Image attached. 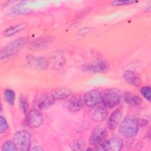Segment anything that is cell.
Segmentation results:
<instances>
[{"label":"cell","instance_id":"6","mask_svg":"<svg viewBox=\"0 0 151 151\" xmlns=\"http://www.w3.org/2000/svg\"><path fill=\"white\" fill-rule=\"evenodd\" d=\"M95 149L106 151H119L123 146V140L118 137L110 139L102 143L97 145Z\"/></svg>","mask_w":151,"mask_h":151},{"label":"cell","instance_id":"3","mask_svg":"<svg viewBox=\"0 0 151 151\" xmlns=\"http://www.w3.org/2000/svg\"><path fill=\"white\" fill-rule=\"evenodd\" d=\"M122 93L116 88H109L101 93V102L104 106L108 109H112L117 106L122 99Z\"/></svg>","mask_w":151,"mask_h":151},{"label":"cell","instance_id":"1","mask_svg":"<svg viewBox=\"0 0 151 151\" xmlns=\"http://www.w3.org/2000/svg\"><path fill=\"white\" fill-rule=\"evenodd\" d=\"M27 42L25 37H21L9 42L1 50V60H6L15 55L24 48Z\"/></svg>","mask_w":151,"mask_h":151},{"label":"cell","instance_id":"26","mask_svg":"<svg viewBox=\"0 0 151 151\" xmlns=\"http://www.w3.org/2000/svg\"><path fill=\"white\" fill-rule=\"evenodd\" d=\"M135 2H137L136 1H114L111 2V5L113 6H122V5H130L133 4Z\"/></svg>","mask_w":151,"mask_h":151},{"label":"cell","instance_id":"24","mask_svg":"<svg viewBox=\"0 0 151 151\" xmlns=\"http://www.w3.org/2000/svg\"><path fill=\"white\" fill-rule=\"evenodd\" d=\"M140 93L142 96L149 101L151 99V88L150 86H144L141 88Z\"/></svg>","mask_w":151,"mask_h":151},{"label":"cell","instance_id":"10","mask_svg":"<svg viewBox=\"0 0 151 151\" xmlns=\"http://www.w3.org/2000/svg\"><path fill=\"white\" fill-rule=\"evenodd\" d=\"M109 65L104 61H98L82 66V70L90 73H104L108 70Z\"/></svg>","mask_w":151,"mask_h":151},{"label":"cell","instance_id":"11","mask_svg":"<svg viewBox=\"0 0 151 151\" xmlns=\"http://www.w3.org/2000/svg\"><path fill=\"white\" fill-rule=\"evenodd\" d=\"M90 118L95 122L103 121L107 116V110L105 107L95 106L92 107L88 111Z\"/></svg>","mask_w":151,"mask_h":151},{"label":"cell","instance_id":"9","mask_svg":"<svg viewBox=\"0 0 151 151\" xmlns=\"http://www.w3.org/2000/svg\"><path fill=\"white\" fill-rule=\"evenodd\" d=\"M53 41V37L51 36H45L39 37L30 42L29 48L32 50H41L48 47Z\"/></svg>","mask_w":151,"mask_h":151},{"label":"cell","instance_id":"12","mask_svg":"<svg viewBox=\"0 0 151 151\" xmlns=\"http://www.w3.org/2000/svg\"><path fill=\"white\" fill-rule=\"evenodd\" d=\"M27 62L30 66L40 70H45L49 65L48 61L45 57L41 56H29Z\"/></svg>","mask_w":151,"mask_h":151},{"label":"cell","instance_id":"14","mask_svg":"<svg viewBox=\"0 0 151 151\" xmlns=\"http://www.w3.org/2000/svg\"><path fill=\"white\" fill-rule=\"evenodd\" d=\"M123 78L126 83L133 86H139L142 83L140 76L137 73L132 70H126L123 73Z\"/></svg>","mask_w":151,"mask_h":151},{"label":"cell","instance_id":"25","mask_svg":"<svg viewBox=\"0 0 151 151\" xmlns=\"http://www.w3.org/2000/svg\"><path fill=\"white\" fill-rule=\"evenodd\" d=\"M0 133H4L7 130L8 128V123L6 119L2 116H0Z\"/></svg>","mask_w":151,"mask_h":151},{"label":"cell","instance_id":"7","mask_svg":"<svg viewBox=\"0 0 151 151\" xmlns=\"http://www.w3.org/2000/svg\"><path fill=\"white\" fill-rule=\"evenodd\" d=\"M107 131L106 127L99 125L96 126L91 131L88 142L91 145H97L102 142L104 138L107 136Z\"/></svg>","mask_w":151,"mask_h":151},{"label":"cell","instance_id":"18","mask_svg":"<svg viewBox=\"0 0 151 151\" xmlns=\"http://www.w3.org/2000/svg\"><path fill=\"white\" fill-rule=\"evenodd\" d=\"M27 24L24 22L12 25L7 28L6 29H5L2 32V35L5 37L12 36L24 30L27 27Z\"/></svg>","mask_w":151,"mask_h":151},{"label":"cell","instance_id":"22","mask_svg":"<svg viewBox=\"0 0 151 151\" xmlns=\"http://www.w3.org/2000/svg\"><path fill=\"white\" fill-rule=\"evenodd\" d=\"M18 150V149L16 145L14 142V141L12 142V141H9V140L5 142L3 144L2 148H1L2 151H10V150L17 151Z\"/></svg>","mask_w":151,"mask_h":151},{"label":"cell","instance_id":"4","mask_svg":"<svg viewBox=\"0 0 151 151\" xmlns=\"http://www.w3.org/2000/svg\"><path fill=\"white\" fill-rule=\"evenodd\" d=\"M13 141L19 150L28 151L31 149V136L27 130L17 131L13 136Z\"/></svg>","mask_w":151,"mask_h":151},{"label":"cell","instance_id":"17","mask_svg":"<svg viewBox=\"0 0 151 151\" xmlns=\"http://www.w3.org/2000/svg\"><path fill=\"white\" fill-rule=\"evenodd\" d=\"M123 98L124 101L131 106H137L142 102L141 98L139 96L132 92L124 93Z\"/></svg>","mask_w":151,"mask_h":151},{"label":"cell","instance_id":"19","mask_svg":"<svg viewBox=\"0 0 151 151\" xmlns=\"http://www.w3.org/2000/svg\"><path fill=\"white\" fill-rule=\"evenodd\" d=\"M51 94L56 100H63L68 98L72 94V91L68 88L66 87H61L58 88L55 90H54Z\"/></svg>","mask_w":151,"mask_h":151},{"label":"cell","instance_id":"5","mask_svg":"<svg viewBox=\"0 0 151 151\" xmlns=\"http://www.w3.org/2000/svg\"><path fill=\"white\" fill-rule=\"evenodd\" d=\"M25 123L29 128L34 129L38 128L42 123L43 116L41 113L36 109H32L26 114Z\"/></svg>","mask_w":151,"mask_h":151},{"label":"cell","instance_id":"8","mask_svg":"<svg viewBox=\"0 0 151 151\" xmlns=\"http://www.w3.org/2000/svg\"><path fill=\"white\" fill-rule=\"evenodd\" d=\"M83 100L86 106L94 107L101 101V93L97 90H91L85 94Z\"/></svg>","mask_w":151,"mask_h":151},{"label":"cell","instance_id":"15","mask_svg":"<svg viewBox=\"0 0 151 151\" xmlns=\"http://www.w3.org/2000/svg\"><path fill=\"white\" fill-rule=\"evenodd\" d=\"M55 99L50 94H43L37 100V106L40 110H45L51 107L55 101Z\"/></svg>","mask_w":151,"mask_h":151},{"label":"cell","instance_id":"27","mask_svg":"<svg viewBox=\"0 0 151 151\" xmlns=\"http://www.w3.org/2000/svg\"><path fill=\"white\" fill-rule=\"evenodd\" d=\"M84 144L83 142L81 140H77L76 142H74L72 145L73 149L74 150H81L83 149Z\"/></svg>","mask_w":151,"mask_h":151},{"label":"cell","instance_id":"23","mask_svg":"<svg viewBox=\"0 0 151 151\" xmlns=\"http://www.w3.org/2000/svg\"><path fill=\"white\" fill-rule=\"evenodd\" d=\"M19 106L20 108L24 114H26L28 112V101L27 99L24 96H21L19 98Z\"/></svg>","mask_w":151,"mask_h":151},{"label":"cell","instance_id":"28","mask_svg":"<svg viewBox=\"0 0 151 151\" xmlns=\"http://www.w3.org/2000/svg\"><path fill=\"white\" fill-rule=\"evenodd\" d=\"M31 150H35V151H41V150H43V149L41 146H35Z\"/></svg>","mask_w":151,"mask_h":151},{"label":"cell","instance_id":"13","mask_svg":"<svg viewBox=\"0 0 151 151\" xmlns=\"http://www.w3.org/2000/svg\"><path fill=\"white\" fill-rule=\"evenodd\" d=\"M123 111L121 107L115 109L109 116L107 126L111 130H114L118 126L122 117Z\"/></svg>","mask_w":151,"mask_h":151},{"label":"cell","instance_id":"16","mask_svg":"<svg viewBox=\"0 0 151 151\" xmlns=\"http://www.w3.org/2000/svg\"><path fill=\"white\" fill-rule=\"evenodd\" d=\"M84 104V100L79 96H72L67 101V107L72 112H77L81 110Z\"/></svg>","mask_w":151,"mask_h":151},{"label":"cell","instance_id":"21","mask_svg":"<svg viewBox=\"0 0 151 151\" xmlns=\"http://www.w3.org/2000/svg\"><path fill=\"white\" fill-rule=\"evenodd\" d=\"M4 97L6 102L10 106H13L15 102V93L11 89H5L4 91Z\"/></svg>","mask_w":151,"mask_h":151},{"label":"cell","instance_id":"2","mask_svg":"<svg viewBox=\"0 0 151 151\" xmlns=\"http://www.w3.org/2000/svg\"><path fill=\"white\" fill-rule=\"evenodd\" d=\"M139 123L137 119L133 116H126L119 125V132L126 137H134L138 133Z\"/></svg>","mask_w":151,"mask_h":151},{"label":"cell","instance_id":"20","mask_svg":"<svg viewBox=\"0 0 151 151\" xmlns=\"http://www.w3.org/2000/svg\"><path fill=\"white\" fill-rule=\"evenodd\" d=\"M28 3L27 1L21 2L18 4L15 5L12 9V14L15 15H26L29 14L32 12V10L31 8H26L24 6Z\"/></svg>","mask_w":151,"mask_h":151}]
</instances>
